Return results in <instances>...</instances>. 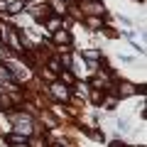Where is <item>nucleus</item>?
I'll return each mask as SVG.
<instances>
[{
  "label": "nucleus",
  "mask_w": 147,
  "mask_h": 147,
  "mask_svg": "<svg viewBox=\"0 0 147 147\" xmlns=\"http://www.w3.org/2000/svg\"><path fill=\"white\" fill-rule=\"evenodd\" d=\"M52 34H54V42H57V44H61V47L71 44V34H69L66 30H57V32H52Z\"/></svg>",
  "instance_id": "5"
},
{
  "label": "nucleus",
  "mask_w": 147,
  "mask_h": 147,
  "mask_svg": "<svg viewBox=\"0 0 147 147\" xmlns=\"http://www.w3.org/2000/svg\"><path fill=\"white\" fill-rule=\"evenodd\" d=\"M86 25H88L91 30H100V25H103V22H100V17H96V15H91L88 20H86Z\"/></svg>",
  "instance_id": "10"
},
{
  "label": "nucleus",
  "mask_w": 147,
  "mask_h": 147,
  "mask_svg": "<svg viewBox=\"0 0 147 147\" xmlns=\"http://www.w3.org/2000/svg\"><path fill=\"white\" fill-rule=\"evenodd\" d=\"M59 74H61V79L66 81V84H69V81H74V76H71V74H69V71H59Z\"/></svg>",
  "instance_id": "12"
},
{
  "label": "nucleus",
  "mask_w": 147,
  "mask_h": 147,
  "mask_svg": "<svg viewBox=\"0 0 147 147\" xmlns=\"http://www.w3.org/2000/svg\"><path fill=\"white\" fill-rule=\"evenodd\" d=\"M49 91H52V96L57 100H69V88L64 84H52V88H49Z\"/></svg>",
  "instance_id": "4"
},
{
  "label": "nucleus",
  "mask_w": 147,
  "mask_h": 147,
  "mask_svg": "<svg viewBox=\"0 0 147 147\" xmlns=\"http://www.w3.org/2000/svg\"><path fill=\"white\" fill-rule=\"evenodd\" d=\"M84 57H86V59H98L100 54L96 52V49H86V52H84Z\"/></svg>",
  "instance_id": "11"
},
{
  "label": "nucleus",
  "mask_w": 147,
  "mask_h": 147,
  "mask_svg": "<svg viewBox=\"0 0 147 147\" xmlns=\"http://www.w3.org/2000/svg\"><path fill=\"white\" fill-rule=\"evenodd\" d=\"M113 147H123V145H113Z\"/></svg>",
  "instance_id": "14"
},
{
  "label": "nucleus",
  "mask_w": 147,
  "mask_h": 147,
  "mask_svg": "<svg viewBox=\"0 0 147 147\" xmlns=\"http://www.w3.org/2000/svg\"><path fill=\"white\" fill-rule=\"evenodd\" d=\"M0 37H3V42L12 49V52H22V44H20V34H17L12 27L7 25H0Z\"/></svg>",
  "instance_id": "1"
},
{
  "label": "nucleus",
  "mask_w": 147,
  "mask_h": 147,
  "mask_svg": "<svg viewBox=\"0 0 147 147\" xmlns=\"http://www.w3.org/2000/svg\"><path fill=\"white\" fill-rule=\"evenodd\" d=\"M22 10H25V0H15V3L7 5V12H10V15H17V12H22Z\"/></svg>",
  "instance_id": "6"
},
{
  "label": "nucleus",
  "mask_w": 147,
  "mask_h": 147,
  "mask_svg": "<svg viewBox=\"0 0 147 147\" xmlns=\"http://www.w3.org/2000/svg\"><path fill=\"white\" fill-rule=\"evenodd\" d=\"M47 30H49V32L61 30V20H59V17H49V20H47Z\"/></svg>",
  "instance_id": "9"
},
{
  "label": "nucleus",
  "mask_w": 147,
  "mask_h": 147,
  "mask_svg": "<svg viewBox=\"0 0 147 147\" xmlns=\"http://www.w3.org/2000/svg\"><path fill=\"white\" fill-rule=\"evenodd\" d=\"M34 147H44V140H34Z\"/></svg>",
  "instance_id": "13"
},
{
  "label": "nucleus",
  "mask_w": 147,
  "mask_h": 147,
  "mask_svg": "<svg viewBox=\"0 0 147 147\" xmlns=\"http://www.w3.org/2000/svg\"><path fill=\"white\" fill-rule=\"evenodd\" d=\"M7 142H10L12 147H27V142H25V137H22V135H10V137H7Z\"/></svg>",
  "instance_id": "8"
},
{
  "label": "nucleus",
  "mask_w": 147,
  "mask_h": 147,
  "mask_svg": "<svg viewBox=\"0 0 147 147\" xmlns=\"http://www.w3.org/2000/svg\"><path fill=\"white\" fill-rule=\"evenodd\" d=\"M27 12H30V15L34 17V20H42V17H47L49 7L44 5V3H32V5H30V10H27Z\"/></svg>",
  "instance_id": "2"
},
{
  "label": "nucleus",
  "mask_w": 147,
  "mask_h": 147,
  "mask_svg": "<svg viewBox=\"0 0 147 147\" xmlns=\"http://www.w3.org/2000/svg\"><path fill=\"white\" fill-rule=\"evenodd\" d=\"M84 12H86V15L100 17L105 10H103V5H100V3H96V0H86V3H84Z\"/></svg>",
  "instance_id": "3"
},
{
  "label": "nucleus",
  "mask_w": 147,
  "mask_h": 147,
  "mask_svg": "<svg viewBox=\"0 0 147 147\" xmlns=\"http://www.w3.org/2000/svg\"><path fill=\"white\" fill-rule=\"evenodd\" d=\"M135 93V86L132 84H120V91H118V98H125V96Z\"/></svg>",
  "instance_id": "7"
}]
</instances>
